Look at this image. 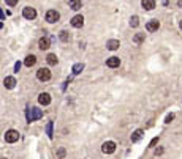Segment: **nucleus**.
I'll use <instances>...</instances> for the list:
<instances>
[{"mask_svg": "<svg viewBox=\"0 0 182 159\" xmlns=\"http://www.w3.org/2000/svg\"><path fill=\"white\" fill-rule=\"evenodd\" d=\"M43 117V112L40 109H36V107H30V109H27V121H35V120H38Z\"/></svg>", "mask_w": 182, "mask_h": 159, "instance_id": "nucleus-1", "label": "nucleus"}, {"mask_svg": "<svg viewBox=\"0 0 182 159\" xmlns=\"http://www.w3.org/2000/svg\"><path fill=\"white\" fill-rule=\"evenodd\" d=\"M19 140V132H17L16 129H8L6 132H5V142L8 143H14Z\"/></svg>", "mask_w": 182, "mask_h": 159, "instance_id": "nucleus-2", "label": "nucleus"}, {"mask_svg": "<svg viewBox=\"0 0 182 159\" xmlns=\"http://www.w3.org/2000/svg\"><path fill=\"white\" fill-rule=\"evenodd\" d=\"M36 79L41 80V82H46L51 79V71L48 68H40L38 71H36Z\"/></svg>", "mask_w": 182, "mask_h": 159, "instance_id": "nucleus-3", "label": "nucleus"}, {"mask_svg": "<svg viewBox=\"0 0 182 159\" xmlns=\"http://www.w3.org/2000/svg\"><path fill=\"white\" fill-rule=\"evenodd\" d=\"M59 19H60V13H59V11H56V10H49V11L46 13V21H48L49 24L57 22Z\"/></svg>", "mask_w": 182, "mask_h": 159, "instance_id": "nucleus-4", "label": "nucleus"}, {"mask_svg": "<svg viewBox=\"0 0 182 159\" xmlns=\"http://www.w3.org/2000/svg\"><path fill=\"white\" fill-rule=\"evenodd\" d=\"M102 151H103L105 154H113V153L116 151V143H114V142H111V140H108V142H105V143H103Z\"/></svg>", "mask_w": 182, "mask_h": 159, "instance_id": "nucleus-5", "label": "nucleus"}, {"mask_svg": "<svg viewBox=\"0 0 182 159\" xmlns=\"http://www.w3.org/2000/svg\"><path fill=\"white\" fill-rule=\"evenodd\" d=\"M22 16L25 17V19H29V21L35 19V17H36V11H35V8H30V6H25V8H24V10H22Z\"/></svg>", "mask_w": 182, "mask_h": 159, "instance_id": "nucleus-6", "label": "nucleus"}, {"mask_svg": "<svg viewBox=\"0 0 182 159\" xmlns=\"http://www.w3.org/2000/svg\"><path fill=\"white\" fill-rule=\"evenodd\" d=\"M146 29H147V32H157L160 29V22L157 19H152L146 24Z\"/></svg>", "mask_w": 182, "mask_h": 159, "instance_id": "nucleus-7", "label": "nucleus"}, {"mask_svg": "<svg viewBox=\"0 0 182 159\" xmlns=\"http://www.w3.org/2000/svg\"><path fill=\"white\" fill-rule=\"evenodd\" d=\"M71 25L75 27V29H81V27L84 25V17L81 16V14H78V16H75L71 19Z\"/></svg>", "mask_w": 182, "mask_h": 159, "instance_id": "nucleus-8", "label": "nucleus"}, {"mask_svg": "<svg viewBox=\"0 0 182 159\" xmlns=\"http://www.w3.org/2000/svg\"><path fill=\"white\" fill-rule=\"evenodd\" d=\"M49 46H51V41H49V38H46V36H43V38L38 40V48L41 51H48Z\"/></svg>", "mask_w": 182, "mask_h": 159, "instance_id": "nucleus-9", "label": "nucleus"}, {"mask_svg": "<svg viewBox=\"0 0 182 159\" xmlns=\"http://www.w3.org/2000/svg\"><path fill=\"white\" fill-rule=\"evenodd\" d=\"M119 65H121V58L119 57H109L106 60V66H109V68H117Z\"/></svg>", "mask_w": 182, "mask_h": 159, "instance_id": "nucleus-10", "label": "nucleus"}, {"mask_svg": "<svg viewBox=\"0 0 182 159\" xmlns=\"http://www.w3.org/2000/svg\"><path fill=\"white\" fill-rule=\"evenodd\" d=\"M38 102L41 106H48L49 102H51V96H49V93H41V95L38 96Z\"/></svg>", "mask_w": 182, "mask_h": 159, "instance_id": "nucleus-11", "label": "nucleus"}, {"mask_svg": "<svg viewBox=\"0 0 182 159\" xmlns=\"http://www.w3.org/2000/svg\"><path fill=\"white\" fill-rule=\"evenodd\" d=\"M141 5H143L144 10L150 11V10H154V8H155V0H141Z\"/></svg>", "mask_w": 182, "mask_h": 159, "instance_id": "nucleus-12", "label": "nucleus"}, {"mask_svg": "<svg viewBox=\"0 0 182 159\" xmlns=\"http://www.w3.org/2000/svg\"><path fill=\"white\" fill-rule=\"evenodd\" d=\"M143 136H144V131H143V129H136L135 132L132 134V142H133V143L139 142V140L143 139Z\"/></svg>", "mask_w": 182, "mask_h": 159, "instance_id": "nucleus-13", "label": "nucleus"}, {"mask_svg": "<svg viewBox=\"0 0 182 159\" xmlns=\"http://www.w3.org/2000/svg\"><path fill=\"white\" fill-rule=\"evenodd\" d=\"M119 46H121L119 40H109V41L106 43V48H108L109 51H116V49H119Z\"/></svg>", "mask_w": 182, "mask_h": 159, "instance_id": "nucleus-14", "label": "nucleus"}, {"mask_svg": "<svg viewBox=\"0 0 182 159\" xmlns=\"http://www.w3.org/2000/svg\"><path fill=\"white\" fill-rule=\"evenodd\" d=\"M3 85H5V88H8V90H11V88H14V85H16V80H14V77H5V80H3Z\"/></svg>", "mask_w": 182, "mask_h": 159, "instance_id": "nucleus-15", "label": "nucleus"}, {"mask_svg": "<svg viewBox=\"0 0 182 159\" xmlns=\"http://www.w3.org/2000/svg\"><path fill=\"white\" fill-rule=\"evenodd\" d=\"M68 6L71 8V10L78 11V10H81V6H83V2H81V0H70V2H68Z\"/></svg>", "mask_w": 182, "mask_h": 159, "instance_id": "nucleus-16", "label": "nucleus"}, {"mask_svg": "<svg viewBox=\"0 0 182 159\" xmlns=\"http://www.w3.org/2000/svg\"><path fill=\"white\" fill-rule=\"evenodd\" d=\"M35 63H36V57H35V55H27V57H25V60H24V65H25L27 68L33 66Z\"/></svg>", "mask_w": 182, "mask_h": 159, "instance_id": "nucleus-17", "label": "nucleus"}, {"mask_svg": "<svg viewBox=\"0 0 182 159\" xmlns=\"http://www.w3.org/2000/svg\"><path fill=\"white\" fill-rule=\"evenodd\" d=\"M46 62H48V65H56L57 63V57H56V54H48V57H46Z\"/></svg>", "mask_w": 182, "mask_h": 159, "instance_id": "nucleus-18", "label": "nucleus"}, {"mask_svg": "<svg viewBox=\"0 0 182 159\" xmlns=\"http://www.w3.org/2000/svg\"><path fill=\"white\" fill-rule=\"evenodd\" d=\"M59 38H60V41L67 43V41H70V33H68L67 30H62V32H60V35H59Z\"/></svg>", "mask_w": 182, "mask_h": 159, "instance_id": "nucleus-19", "label": "nucleus"}, {"mask_svg": "<svg viewBox=\"0 0 182 159\" xmlns=\"http://www.w3.org/2000/svg\"><path fill=\"white\" fill-rule=\"evenodd\" d=\"M144 41V33H136L135 36H133V43H136V44H141Z\"/></svg>", "mask_w": 182, "mask_h": 159, "instance_id": "nucleus-20", "label": "nucleus"}, {"mask_svg": "<svg viewBox=\"0 0 182 159\" xmlns=\"http://www.w3.org/2000/svg\"><path fill=\"white\" fill-rule=\"evenodd\" d=\"M83 69H84V65L83 63H76L75 66H73V74H81Z\"/></svg>", "mask_w": 182, "mask_h": 159, "instance_id": "nucleus-21", "label": "nucleus"}, {"mask_svg": "<svg viewBox=\"0 0 182 159\" xmlns=\"http://www.w3.org/2000/svg\"><path fill=\"white\" fill-rule=\"evenodd\" d=\"M130 25H132V27H138V25H139V17H138V16H132Z\"/></svg>", "mask_w": 182, "mask_h": 159, "instance_id": "nucleus-22", "label": "nucleus"}, {"mask_svg": "<svg viewBox=\"0 0 182 159\" xmlns=\"http://www.w3.org/2000/svg\"><path fill=\"white\" fill-rule=\"evenodd\" d=\"M46 132H48L49 137H52V123H51V121H49L48 126H46Z\"/></svg>", "mask_w": 182, "mask_h": 159, "instance_id": "nucleus-23", "label": "nucleus"}, {"mask_svg": "<svg viewBox=\"0 0 182 159\" xmlns=\"http://www.w3.org/2000/svg\"><path fill=\"white\" fill-rule=\"evenodd\" d=\"M57 156L62 159V157H65V148H59L57 150Z\"/></svg>", "mask_w": 182, "mask_h": 159, "instance_id": "nucleus-24", "label": "nucleus"}, {"mask_svg": "<svg viewBox=\"0 0 182 159\" xmlns=\"http://www.w3.org/2000/svg\"><path fill=\"white\" fill-rule=\"evenodd\" d=\"M5 3L10 6H14V5H17V0H5Z\"/></svg>", "mask_w": 182, "mask_h": 159, "instance_id": "nucleus-25", "label": "nucleus"}, {"mask_svg": "<svg viewBox=\"0 0 182 159\" xmlns=\"http://www.w3.org/2000/svg\"><path fill=\"white\" fill-rule=\"evenodd\" d=\"M173 120H174V114H169V115H166V118H165L166 123H169V121H173Z\"/></svg>", "mask_w": 182, "mask_h": 159, "instance_id": "nucleus-26", "label": "nucleus"}, {"mask_svg": "<svg viewBox=\"0 0 182 159\" xmlns=\"http://www.w3.org/2000/svg\"><path fill=\"white\" fill-rule=\"evenodd\" d=\"M160 154H163V148H162V147L155 150V156H160Z\"/></svg>", "mask_w": 182, "mask_h": 159, "instance_id": "nucleus-27", "label": "nucleus"}, {"mask_svg": "<svg viewBox=\"0 0 182 159\" xmlns=\"http://www.w3.org/2000/svg\"><path fill=\"white\" fill-rule=\"evenodd\" d=\"M157 142H158V137H155V139H152V142H150V145H149V147H154V145H155Z\"/></svg>", "mask_w": 182, "mask_h": 159, "instance_id": "nucleus-28", "label": "nucleus"}, {"mask_svg": "<svg viewBox=\"0 0 182 159\" xmlns=\"http://www.w3.org/2000/svg\"><path fill=\"white\" fill-rule=\"evenodd\" d=\"M19 68H21V63H19V62H17V63L14 65V71L17 72V71H19Z\"/></svg>", "mask_w": 182, "mask_h": 159, "instance_id": "nucleus-29", "label": "nucleus"}, {"mask_svg": "<svg viewBox=\"0 0 182 159\" xmlns=\"http://www.w3.org/2000/svg\"><path fill=\"white\" fill-rule=\"evenodd\" d=\"M177 5H179V6L182 8V0H177Z\"/></svg>", "mask_w": 182, "mask_h": 159, "instance_id": "nucleus-30", "label": "nucleus"}, {"mask_svg": "<svg viewBox=\"0 0 182 159\" xmlns=\"http://www.w3.org/2000/svg\"><path fill=\"white\" fill-rule=\"evenodd\" d=\"M3 16H5V14H3V11L0 10V17H2V19H3Z\"/></svg>", "mask_w": 182, "mask_h": 159, "instance_id": "nucleus-31", "label": "nucleus"}, {"mask_svg": "<svg viewBox=\"0 0 182 159\" xmlns=\"http://www.w3.org/2000/svg\"><path fill=\"white\" fill-rule=\"evenodd\" d=\"M179 27H180V30H182V19H180V22H179Z\"/></svg>", "mask_w": 182, "mask_h": 159, "instance_id": "nucleus-32", "label": "nucleus"}, {"mask_svg": "<svg viewBox=\"0 0 182 159\" xmlns=\"http://www.w3.org/2000/svg\"><path fill=\"white\" fill-rule=\"evenodd\" d=\"M2 159H6V157H2Z\"/></svg>", "mask_w": 182, "mask_h": 159, "instance_id": "nucleus-33", "label": "nucleus"}]
</instances>
